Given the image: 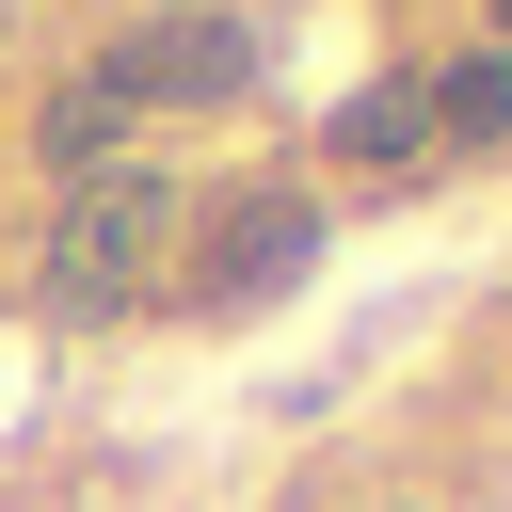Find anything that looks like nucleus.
<instances>
[{"label": "nucleus", "instance_id": "nucleus-7", "mask_svg": "<svg viewBox=\"0 0 512 512\" xmlns=\"http://www.w3.org/2000/svg\"><path fill=\"white\" fill-rule=\"evenodd\" d=\"M496 48H512V0H496Z\"/></svg>", "mask_w": 512, "mask_h": 512}, {"label": "nucleus", "instance_id": "nucleus-1", "mask_svg": "<svg viewBox=\"0 0 512 512\" xmlns=\"http://www.w3.org/2000/svg\"><path fill=\"white\" fill-rule=\"evenodd\" d=\"M176 224H192V192H176L160 160L80 176V192H64V240H48V304H64V320H128V304H160V288H176Z\"/></svg>", "mask_w": 512, "mask_h": 512}, {"label": "nucleus", "instance_id": "nucleus-4", "mask_svg": "<svg viewBox=\"0 0 512 512\" xmlns=\"http://www.w3.org/2000/svg\"><path fill=\"white\" fill-rule=\"evenodd\" d=\"M416 112H432V144H512V48H464Z\"/></svg>", "mask_w": 512, "mask_h": 512}, {"label": "nucleus", "instance_id": "nucleus-3", "mask_svg": "<svg viewBox=\"0 0 512 512\" xmlns=\"http://www.w3.org/2000/svg\"><path fill=\"white\" fill-rule=\"evenodd\" d=\"M96 80H112L128 112H224V96L256 80V32L208 16V0H176V16H144L128 48H96Z\"/></svg>", "mask_w": 512, "mask_h": 512}, {"label": "nucleus", "instance_id": "nucleus-5", "mask_svg": "<svg viewBox=\"0 0 512 512\" xmlns=\"http://www.w3.org/2000/svg\"><path fill=\"white\" fill-rule=\"evenodd\" d=\"M128 128H144V112H128L112 80H64V96H48V160H64V176H112Z\"/></svg>", "mask_w": 512, "mask_h": 512}, {"label": "nucleus", "instance_id": "nucleus-6", "mask_svg": "<svg viewBox=\"0 0 512 512\" xmlns=\"http://www.w3.org/2000/svg\"><path fill=\"white\" fill-rule=\"evenodd\" d=\"M416 144H432V112H416V80H368V96H336V160H384V176H400Z\"/></svg>", "mask_w": 512, "mask_h": 512}, {"label": "nucleus", "instance_id": "nucleus-2", "mask_svg": "<svg viewBox=\"0 0 512 512\" xmlns=\"http://www.w3.org/2000/svg\"><path fill=\"white\" fill-rule=\"evenodd\" d=\"M320 272V192H208V224H192V256H176V304L192 320H240V304H272V288H304Z\"/></svg>", "mask_w": 512, "mask_h": 512}]
</instances>
